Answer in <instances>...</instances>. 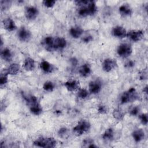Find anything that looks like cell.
Instances as JSON below:
<instances>
[{"label":"cell","mask_w":148,"mask_h":148,"mask_svg":"<svg viewBox=\"0 0 148 148\" xmlns=\"http://www.w3.org/2000/svg\"><path fill=\"white\" fill-rule=\"evenodd\" d=\"M97 12V7L94 1H88L84 5L80 6L78 9V14L81 17H87L94 15Z\"/></svg>","instance_id":"6da1fadb"},{"label":"cell","mask_w":148,"mask_h":148,"mask_svg":"<svg viewBox=\"0 0 148 148\" xmlns=\"http://www.w3.org/2000/svg\"><path fill=\"white\" fill-rule=\"evenodd\" d=\"M139 98L138 94L134 87H131L127 91H124L120 97V103L125 104L134 102Z\"/></svg>","instance_id":"7a4b0ae2"},{"label":"cell","mask_w":148,"mask_h":148,"mask_svg":"<svg viewBox=\"0 0 148 148\" xmlns=\"http://www.w3.org/2000/svg\"><path fill=\"white\" fill-rule=\"evenodd\" d=\"M91 128L90 123L86 120H80L73 129V133L76 136H81L84 133L87 132Z\"/></svg>","instance_id":"3957f363"},{"label":"cell","mask_w":148,"mask_h":148,"mask_svg":"<svg viewBox=\"0 0 148 148\" xmlns=\"http://www.w3.org/2000/svg\"><path fill=\"white\" fill-rule=\"evenodd\" d=\"M34 145L40 147L52 148L56 146L57 141L54 138L52 137H40L34 140Z\"/></svg>","instance_id":"277c9868"},{"label":"cell","mask_w":148,"mask_h":148,"mask_svg":"<svg viewBox=\"0 0 148 148\" xmlns=\"http://www.w3.org/2000/svg\"><path fill=\"white\" fill-rule=\"evenodd\" d=\"M132 53V47L129 43H123L117 47V53L120 57L127 58L131 56Z\"/></svg>","instance_id":"5b68a950"},{"label":"cell","mask_w":148,"mask_h":148,"mask_svg":"<svg viewBox=\"0 0 148 148\" xmlns=\"http://www.w3.org/2000/svg\"><path fill=\"white\" fill-rule=\"evenodd\" d=\"M127 36L132 41L137 42L144 37V32L140 29H132L127 33Z\"/></svg>","instance_id":"8992f818"},{"label":"cell","mask_w":148,"mask_h":148,"mask_svg":"<svg viewBox=\"0 0 148 148\" xmlns=\"http://www.w3.org/2000/svg\"><path fill=\"white\" fill-rule=\"evenodd\" d=\"M17 36L20 41L27 42L31 39L32 34L29 30L24 27H21L18 31Z\"/></svg>","instance_id":"52a82bcc"},{"label":"cell","mask_w":148,"mask_h":148,"mask_svg":"<svg viewBox=\"0 0 148 148\" xmlns=\"http://www.w3.org/2000/svg\"><path fill=\"white\" fill-rule=\"evenodd\" d=\"M117 65L116 60L108 58L104 60L102 63V69L106 72H109L114 69Z\"/></svg>","instance_id":"ba28073f"},{"label":"cell","mask_w":148,"mask_h":148,"mask_svg":"<svg viewBox=\"0 0 148 148\" xmlns=\"http://www.w3.org/2000/svg\"><path fill=\"white\" fill-rule=\"evenodd\" d=\"M39 14V10L37 8L33 6H29L25 8V16L29 20H35Z\"/></svg>","instance_id":"9c48e42d"},{"label":"cell","mask_w":148,"mask_h":148,"mask_svg":"<svg viewBox=\"0 0 148 148\" xmlns=\"http://www.w3.org/2000/svg\"><path fill=\"white\" fill-rule=\"evenodd\" d=\"M127 31L125 28L121 25H117L113 28L112 30V34L115 38L119 39H123L127 36Z\"/></svg>","instance_id":"30bf717a"},{"label":"cell","mask_w":148,"mask_h":148,"mask_svg":"<svg viewBox=\"0 0 148 148\" xmlns=\"http://www.w3.org/2000/svg\"><path fill=\"white\" fill-rule=\"evenodd\" d=\"M88 89H89V92L91 94H98L102 89L101 82L99 80H97V79L91 81L89 83Z\"/></svg>","instance_id":"8fae6325"},{"label":"cell","mask_w":148,"mask_h":148,"mask_svg":"<svg viewBox=\"0 0 148 148\" xmlns=\"http://www.w3.org/2000/svg\"><path fill=\"white\" fill-rule=\"evenodd\" d=\"M54 38L51 36L45 37L42 42V45L43 47L48 51H51L54 50Z\"/></svg>","instance_id":"7c38bea8"},{"label":"cell","mask_w":148,"mask_h":148,"mask_svg":"<svg viewBox=\"0 0 148 148\" xmlns=\"http://www.w3.org/2000/svg\"><path fill=\"white\" fill-rule=\"evenodd\" d=\"M119 11L121 16L123 17L131 16L133 13L132 8L128 3H124L121 5L119 8Z\"/></svg>","instance_id":"4fadbf2b"},{"label":"cell","mask_w":148,"mask_h":148,"mask_svg":"<svg viewBox=\"0 0 148 148\" xmlns=\"http://www.w3.org/2000/svg\"><path fill=\"white\" fill-rule=\"evenodd\" d=\"M2 24L4 28L8 31H13L17 28V26L14 21L10 17L6 18L3 20Z\"/></svg>","instance_id":"5bb4252c"},{"label":"cell","mask_w":148,"mask_h":148,"mask_svg":"<svg viewBox=\"0 0 148 148\" xmlns=\"http://www.w3.org/2000/svg\"><path fill=\"white\" fill-rule=\"evenodd\" d=\"M66 46V40L62 37H57L54 38V50H62Z\"/></svg>","instance_id":"9a60e30c"},{"label":"cell","mask_w":148,"mask_h":148,"mask_svg":"<svg viewBox=\"0 0 148 148\" xmlns=\"http://www.w3.org/2000/svg\"><path fill=\"white\" fill-rule=\"evenodd\" d=\"M39 65H40V69L44 72L47 73H52L56 69L55 66L53 64L48 62L47 61H45V60L42 61L40 63Z\"/></svg>","instance_id":"2e32d148"},{"label":"cell","mask_w":148,"mask_h":148,"mask_svg":"<svg viewBox=\"0 0 148 148\" xmlns=\"http://www.w3.org/2000/svg\"><path fill=\"white\" fill-rule=\"evenodd\" d=\"M64 86L69 91H74L80 88L79 81L76 80H70L64 83Z\"/></svg>","instance_id":"e0dca14e"},{"label":"cell","mask_w":148,"mask_h":148,"mask_svg":"<svg viewBox=\"0 0 148 148\" xmlns=\"http://www.w3.org/2000/svg\"><path fill=\"white\" fill-rule=\"evenodd\" d=\"M91 68L89 64L85 63L83 64L79 69L80 75L83 77H87L91 73Z\"/></svg>","instance_id":"ac0fdd59"},{"label":"cell","mask_w":148,"mask_h":148,"mask_svg":"<svg viewBox=\"0 0 148 148\" xmlns=\"http://www.w3.org/2000/svg\"><path fill=\"white\" fill-rule=\"evenodd\" d=\"M84 30L82 29V27L75 25L69 29V34L74 39H77L80 38L83 34Z\"/></svg>","instance_id":"d6986e66"},{"label":"cell","mask_w":148,"mask_h":148,"mask_svg":"<svg viewBox=\"0 0 148 148\" xmlns=\"http://www.w3.org/2000/svg\"><path fill=\"white\" fill-rule=\"evenodd\" d=\"M102 138L103 140L106 142H110L114 139V130L112 128L106 129L103 132Z\"/></svg>","instance_id":"ffe728a7"},{"label":"cell","mask_w":148,"mask_h":148,"mask_svg":"<svg viewBox=\"0 0 148 148\" xmlns=\"http://www.w3.org/2000/svg\"><path fill=\"white\" fill-rule=\"evenodd\" d=\"M1 57L5 61L10 62L13 59V56L11 50L9 48L5 47L1 49Z\"/></svg>","instance_id":"44dd1931"},{"label":"cell","mask_w":148,"mask_h":148,"mask_svg":"<svg viewBox=\"0 0 148 148\" xmlns=\"http://www.w3.org/2000/svg\"><path fill=\"white\" fill-rule=\"evenodd\" d=\"M132 136L134 140L136 143H138L145 139V134L142 129H137L132 132Z\"/></svg>","instance_id":"7402d4cb"},{"label":"cell","mask_w":148,"mask_h":148,"mask_svg":"<svg viewBox=\"0 0 148 148\" xmlns=\"http://www.w3.org/2000/svg\"><path fill=\"white\" fill-rule=\"evenodd\" d=\"M24 68L27 71H32L35 69V63L33 58L31 57H27L24 62Z\"/></svg>","instance_id":"603a6c76"},{"label":"cell","mask_w":148,"mask_h":148,"mask_svg":"<svg viewBox=\"0 0 148 148\" xmlns=\"http://www.w3.org/2000/svg\"><path fill=\"white\" fill-rule=\"evenodd\" d=\"M20 69V66L18 64L13 63L10 64L6 69L8 73L10 75H16Z\"/></svg>","instance_id":"cb8c5ba5"},{"label":"cell","mask_w":148,"mask_h":148,"mask_svg":"<svg viewBox=\"0 0 148 148\" xmlns=\"http://www.w3.org/2000/svg\"><path fill=\"white\" fill-rule=\"evenodd\" d=\"M29 110L32 114L35 116L40 115L43 111L42 107L39 102L34 103L29 106Z\"/></svg>","instance_id":"d4e9b609"},{"label":"cell","mask_w":148,"mask_h":148,"mask_svg":"<svg viewBox=\"0 0 148 148\" xmlns=\"http://www.w3.org/2000/svg\"><path fill=\"white\" fill-rule=\"evenodd\" d=\"M112 114H113V117L118 121L123 120L125 116V113L121 109L119 108L114 109L113 111Z\"/></svg>","instance_id":"484cf974"},{"label":"cell","mask_w":148,"mask_h":148,"mask_svg":"<svg viewBox=\"0 0 148 148\" xmlns=\"http://www.w3.org/2000/svg\"><path fill=\"white\" fill-rule=\"evenodd\" d=\"M8 75H9V74L8 73L6 69L3 70L1 72V76H0V85H1V87L5 86V84H6V83H8Z\"/></svg>","instance_id":"4316f807"},{"label":"cell","mask_w":148,"mask_h":148,"mask_svg":"<svg viewBox=\"0 0 148 148\" xmlns=\"http://www.w3.org/2000/svg\"><path fill=\"white\" fill-rule=\"evenodd\" d=\"M55 88L54 83L51 81H46L43 85V89L47 92H52Z\"/></svg>","instance_id":"83f0119b"},{"label":"cell","mask_w":148,"mask_h":148,"mask_svg":"<svg viewBox=\"0 0 148 148\" xmlns=\"http://www.w3.org/2000/svg\"><path fill=\"white\" fill-rule=\"evenodd\" d=\"M77 97L80 99H86L89 95V91L85 88H79L77 93Z\"/></svg>","instance_id":"f1b7e54d"},{"label":"cell","mask_w":148,"mask_h":148,"mask_svg":"<svg viewBox=\"0 0 148 148\" xmlns=\"http://www.w3.org/2000/svg\"><path fill=\"white\" fill-rule=\"evenodd\" d=\"M58 135L62 138H66L69 136V130L66 127H61L58 131Z\"/></svg>","instance_id":"f546056e"},{"label":"cell","mask_w":148,"mask_h":148,"mask_svg":"<svg viewBox=\"0 0 148 148\" xmlns=\"http://www.w3.org/2000/svg\"><path fill=\"white\" fill-rule=\"evenodd\" d=\"M12 4V1L9 0H1L0 2L1 9L2 10H7L10 8Z\"/></svg>","instance_id":"4dcf8cb0"},{"label":"cell","mask_w":148,"mask_h":148,"mask_svg":"<svg viewBox=\"0 0 148 148\" xmlns=\"http://www.w3.org/2000/svg\"><path fill=\"white\" fill-rule=\"evenodd\" d=\"M56 2V1L54 0H44L42 2L43 5L47 8H53L55 5Z\"/></svg>","instance_id":"1f68e13d"},{"label":"cell","mask_w":148,"mask_h":148,"mask_svg":"<svg viewBox=\"0 0 148 148\" xmlns=\"http://www.w3.org/2000/svg\"><path fill=\"white\" fill-rule=\"evenodd\" d=\"M138 117L140 119V121L143 125H146L147 124V113L140 114H139Z\"/></svg>","instance_id":"d6a6232c"},{"label":"cell","mask_w":148,"mask_h":148,"mask_svg":"<svg viewBox=\"0 0 148 148\" xmlns=\"http://www.w3.org/2000/svg\"><path fill=\"white\" fill-rule=\"evenodd\" d=\"M139 110H140V109L139 108L138 106H133L132 107L130 110H129V113L130 115L131 116H137L138 115L139 113Z\"/></svg>","instance_id":"836d02e7"},{"label":"cell","mask_w":148,"mask_h":148,"mask_svg":"<svg viewBox=\"0 0 148 148\" xmlns=\"http://www.w3.org/2000/svg\"><path fill=\"white\" fill-rule=\"evenodd\" d=\"M93 143H94V142L93 139L91 138H86L83 140V142H82L83 146L87 147H90V146Z\"/></svg>","instance_id":"e575fe53"},{"label":"cell","mask_w":148,"mask_h":148,"mask_svg":"<svg viewBox=\"0 0 148 148\" xmlns=\"http://www.w3.org/2000/svg\"><path fill=\"white\" fill-rule=\"evenodd\" d=\"M108 108L106 106L101 104L98 106V112L101 114H106L108 113Z\"/></svg>","instance_id":"d590c367"},{"label":"cell","mask_w":148,"mask_h":148,"mask_svg":"<svg viewBox=\"0 0 148 148\" xmlns=\"http://www.w3.org/2000/svg\"><path fill=\"white\" fill-rule=\"evenodd\" d=\"M139 77L140 80H146L147 78V71L146 69H143L139 73Z\"/></svg>","instance_id":"8d00e7d4"},{"label":"cell","mask_w":148,"mask_h":148,"mask_svg":"<svg viewBox=\"0 0 148 148\" xmlns=\"http://www.w3.org/2000/svg\"><path fill=\"white\" fill-rule=\"evenodd\" d=\"M82 40L84 43H90V42H91L93 40V37L91 35H87L82 37Z\"/></svg>","instance_id":"74e56055"},{"label":"cell","mask_w":148,"mask_h":148,"mask_svg":"<svg viewBox=\"0 0 148 148\" xmlns=\"http://www.w3.org/2000/svg\"><path fill=\"white\" fill-rule=\"evenodd\" d=\"M135 66V62L131 60H128L124 64V66L127 68H131Z\"/></svg>","instance_id":"f35d334b"},{"label":"cell","mask_w":148,"mask_h":148,"mask_svg":"<svg viewBox=\"0 0 148 148\" xmlns=\"http://www.w3.org/2000/svg\"><path fill=\"white\" fill-rule=\"evenodd\" d=\"M70 62H71V64L72 66H76L78 63V61L75 58V57H73V58H71L70 59Z\"/></svg>","instance_id":"ab89813d"},{"label":"cell","mask_w":148,"mask_h":148,"mask_svg":"<svg viewBox=\"0 0 148 148\" xmlns=\"http://www.w3.org/2000/svg\"><path fill=\"white\" fill-rule=\"evenodd\" d=\"M143 92L147 95V85H146L144 88H143Z\"/></svg>","instance_id":"60d3db41"}]
</instances>
